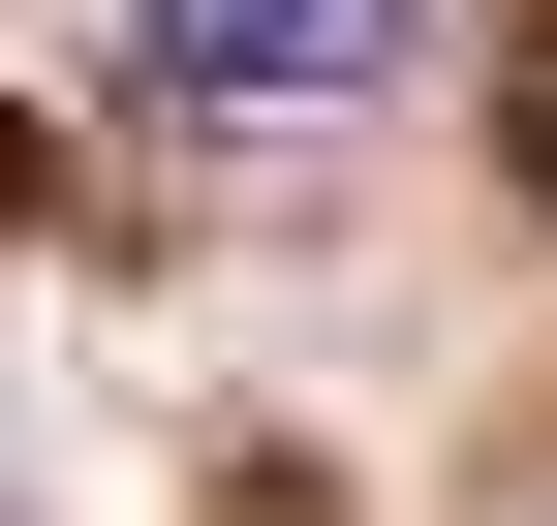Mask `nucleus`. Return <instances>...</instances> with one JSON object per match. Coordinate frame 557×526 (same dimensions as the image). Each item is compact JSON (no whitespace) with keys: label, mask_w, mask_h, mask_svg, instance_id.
Segmentation results:
<instances>
[{"label":"nucleus","mask_w":557,"mask_h":526,"mask_svg":"<svg viewBox=\"0 0 557 526\" xmlns=\"http://www.w3.org/2000/svg\"><path fill=\"white\" fill-rule=\"evenodd\" d=\"M496 155H527V217H557V32H527V93H496Z\"/></svg>","instance_id":"f03ea898"},{"label":"nucleus","mask_w":557,"mask_h":526,"mask_svg":"<svg viewBox=\"0 0 557 526\" xmlns=\"http://www.w3.org/2000/svg\"><path fill=\"white\" fill-rule=\"evenodd\" d=\"M403 32H434V0H156V93H248V124H310V93H372Z\"/></svg>","instance_id":"f257e3e1"}]
</instances>
